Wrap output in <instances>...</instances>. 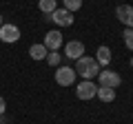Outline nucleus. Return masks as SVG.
<instances>
[{"label":"nucleus","instance_id":"1","mask_svg":"<svg viewBox=\"0 0 133 124\" xmlns=\"http://www.w3.org/2000/svg\"><path fill=\"white\" fill-rule=\"evenodd\" d=\"M76 73H78V75H82L84 80H93V78L100 73V64H98V60H95V58H87V56H82L80 60L76 62Z\"/></svg>","mask_w":133,"mask_h":124},{"label":"nucleus","instance_id":"2","mask_svg":"<svg viewBox=\"0 0 133 124\" xmlns=\"http://www.w3.org/2000/svg\"><path fill=\"white\" fill-rule=\"evenodd\" d=\"M95 93H98V84H93V80H84L76 86V95L80 100H91Z\"/></svg>","mask_w":133,"mask_h":124},{"label":"nucleus","instance_id":"3","mask_svg":"<svg viewBox=\"0 0 133 124\" xmlns=\"http://www.w3.org/2000/svg\"><path fill=\"white\" fill-rule=\"evenodd\" d=\"M56 82L62 86H71L73 82H76V69L71 67H60L56 71Z\"/></svg>","mask_w":133,"mask_h":124},{"label":"nucleus","instance_id":"4","mask_svg":"<svg viewBox=\"0 0 133 124\" xmlns=\"http://www.w3.org/2000/svg\"><path fill=\"white\" fill-rule=\"evenodd\" d=\"M49 20H53L58 27H71L73 24V13L66 11V9H56L51 16H49Z\"/></svg>","mask_w":133,"mask_h":124},{"label":"nucleus","instance_id":"5","mask_svg":"<svg viewBox=\"0 0 133 124\" xmlns=\"http://www.w3.org/2000/svg\"><path fill=\"white\" fill-rule=\"evenodd\" d=\"M115 18H118L127 29H133V7L120 5L118 9H115Z\"/></svg>","mask_w":133,"mask_h":124},{"label":"nucleus","instance_id":"6","mask_svg":"<svg viewBox=\"0 0 133 124\" xmlns=\"http://www.w3.org/2000/svg\"><path fill=\"white\" fill-rule=\"evenodd\" d=\"M98 80H100V86H111V89H115V86H120L122 78H120L115 71H100Z\"/></svg>","mask_w":133,"mask_h":124},{"label":"nucleus","instance_id":"7","mask_svg":"<svg viewBox=\"0 0 133 124\" xmlns=\"http://www.w3.org/2000/svg\"><path fill=\"white\" fill-rule=\"evenodd\" d=\"M20 38V29L16 24H2L0 27V40L2 42H16Z\"/></svg>","mask_w":133,"mask_h":124},{"label":"nucleus","instance_id":"8","mask_svg":"<svg viewBox=\"0 0 133 124\" xmlns=\"http://www.w3.org/2000/svg\"><path fill=\"white\" fill-rule=\"evenodd\" d=\"M44 47H47V51H58V49L62 47V33L60 31H49L47 36H44Z\"/></svg>","mask_w":133,"mask_h":124},{"label":"nucleus","instance_id":"9","mask_svg":"<svg viewBox=\"0 0 133 124\" xmlns=\"http://www.w3.org/2000/svg\"><path fill=\"white\" fill-rule=\"evenodd\" d=\"M64 51H66V56H69V58H73V60H80L82 53H84V44H82L80 40H71V42H66Z\"/></svg>","mask_w":133,"mask_h":124},{"label":"nucleus","instance_id":"10","mask_svg":"<svg viewBox=\"0 0 133 124\" xmlns=\"http://www.w3.org/2000/svg\"><path fill=\"white\" fill-rule=\"evenodd\" d=\"M95 60H98L100 67H107V64H111V49H109V47H100L98 53H95Z\"/></svg>","mask_w":133,"mask_h":124},{"label":"nucleus","instance_id":"11","mask_svg":"<svg viewBox=\"0 0 133 124\" xmlns=\"http://www.w3.org/2000/svg\"><path fill=\"white\" fill-rule=\"evenodd\" d=\"M95 95L102 102H113L115 100V89H111V86H98V93Z\"/></svg>","mask_w":133,"mask_h":124},{"label":"nucleus","instance_id":"12","mask_svg":"<svg viewBox=\"0 0 133 124\" xmlns=\"http://www.w3.org/2000/svg\"><path fill=\"white\" fill-rule=\"evenodd\" d=\"M29 56L33 60H42V58H47V47L44 44H31L29 47Z\"/></svg>","mask_w":133,"mask_h":124},{"label":"nucleus","instance_id":"13","mask_svg":"<svg viewBox=\"0 0 133 124\" xmlns=\"http://www.w3.org/2000/svg\"><path fill=\"white\" fill-rule=\"evenodd\" d=\"M38 7H40V11H42V13H49V16H51L53 11L58 9V0H40Z\"/></svg>","mask_w":133,"mask_h":124},{"label":"nucleus","instance_id":"14","mask_svg":"<svg viewBox=\"0 0 133 124\" xmlns=\"http://www.w3.org/2000/svg\"><path fill=\"white\" fill-rule=\"evenodd\" d=\"M80 7H82V0H64V9L71 11V13H73V11H78Z\"/></svg>","mask_w":133,"mask_h":124},{"label":"nucleus","instance_id":"15","mask_svg":"<svg viewBox=\"0 0 133 124\" xmlns=\"http://www.w3.org/2000/svg\"><path fill=\"white\" fill-rule=\"evenodd\" d=\"M47 62L51 64V67H58V64H60V53H58V51L47 53Z\"/></svg>","mask_w":133,"mask_h":124},{"label":"nucleus","instance_id":"16","mask_svg":"<svg viewBox=\"0 0 133 124\" xmlns=\"http://www.w3.org/2000/svg\"><path fill=\"white\" fill-rule=\"evenodd\" d=\"M124 44L133 51V29H124Z\"/></svg>","mask_w":133,"mask_h":124},{"label":"nucleus","instance_id":"17","mask_svg":"<svg viewBox=\"0 0 133 124\" xmlns=\"http://www.w3.org/2000/svg\"><path fill=\"white\" fill-rule=\"evenodd\" d=\"M5 109H7V102H5V98L0 95V115L5 113Z\"/></svg>","mask_w":133,"mask_h":124},{"label":"nucleus","instance_id":"18","mask_svg":"<svg viewBox=\"0 0 133 124\" xmlns=\"http://www.w3.org/2000/svg\"><path fill=\"white\" fill-rule=\"evenodd\" d=\"M0 27H2V16H0Z\"/></svg>","mask_w":133,"mask_h":124},{"label":"nucleus","instance_id":"19","mask_svg":"<svg viewBox=\"0 0 133 124\" xmlns=\"http://www.w3.org/2000/svg\"><path fill=\"white\" fill-rule=\"evenodd\" d=\"M131 67H133V60H131Z\"/></svg>","mask_w":133,"mask_h":124}]
</instances>
